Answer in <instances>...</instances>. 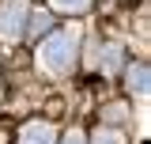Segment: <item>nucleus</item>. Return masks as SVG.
Wrapping results in <instances>:
<instances>
[{"instance_id":"nucleus-5","label":"nucleus","mask_w":151,"mask_h":144,"mask_svg":"<svg viewBox=\"0 0 151 144\" xmlns=\"http://www.w3.org/2000/svg\"><path fill=\"white\" fill-rule=\"evenodd\" d=\"M57 12H68V15H79V12H87L91 8V0H53Z\"/></svg>"},{"instance_id":"nucleus-4","label":"nucleus","mask_w":151,"mask_h":144,"mask_svg":"<svg viewBox=\"0 0 151 144\" xmlns=\"http://www.w3.org/2000/svg\"><path fill=\"white\" fill-rule=\"evenodd\" d=\"M125 84H129V91H136V95H147V65H132L129 76H125Z\"/></svg>"},{"instance_id":"nucleus-3","label":"nucleus","mask_w":151,"mask_h":144,"mask_svg":"<svg viewBox=\"0 0 151 144\" xmlns=\"http://www.w3.org/2000/svg\"><path fill=\"white\" fill-rule=\"evenodd\" d=\"M19 144H53V129L45 125V121H30V125H23Z\"/></svg>"},{"instance_id":"nucleus-6","label":"nucleus","mask_w":151,"mask_h":144,"mask_svg":"<svg viewBox=\"0 0 151 144\" xmlns=\"http://www.w3.org/2000/svg\"><path fill=\"white\" fill-rule=\"evenodd\" d=\"M42 31H49V15H45V12H38V15H34V27H30V34H42Z\"/></svg>"},{"instance_id":"nucleus-7","label":"nucleus","mask_w":151,"mask_h":144,"mask_svg":"<svg viewBox=\"0 0 151 144\" xmlns=\"http://www.w3.org/2000/svg\"><path fill=\"white\" fill-rule=\"evenodd\" d=\"M94 144H117V133H110V129H98Z\"/></svg>"},{"instance_id":"nucleus-8","label":"nucleus","mask_w":151,"mask_h":144,"mask_svg":"<svg viewBox=\"0 0 151 144\" xmlns=\"http://www.w3.org/2000/svg\"><path fill=\"white\" fill-rule=\"evenodd\" d=\"M64 144H87V140H83L79 133H68V137H64Z\"/></svg>"},{"instance_id":"nucleus-2","label":"nucleus","mask_w":151,"mask_h":144,"mask_svg":"<svg viewBox=\"0 0 151 144\" xmlns=\"http://www.w3.org/2000/svg\"><path fill=\"white\" fill-rule=\"evenodd\" d=\"M23 19H27V0H4L0 4V38H8V42L23 38Z\"/></svg>"},{"instance_id":"nucleus-1","label":"nucleus","mask_w":151,"mask_h":144,"mask_svg":"<svg viewBox=\"0 0 151 144\" xmlns=\"http://www.w3.org/2000/svg\"><path fill=\"white\" fill-rule=\"evenodd\" d=\"M76 49H79V34H76V31H60V34H53V38L42 42L38 65H42L45 72H53V76H60V72H68L76 65Z\"/></svg>"}]
</instances>
